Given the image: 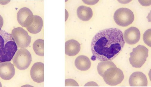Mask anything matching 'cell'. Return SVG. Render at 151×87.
<instances>
[{"instance_id":"cell-15","label":"cell","mask_w":151,"mask_h":87,"mask_svg":"<svg viewBox=\"0 0 151 87\" xmlns=\"http://www.w3.org/2000/svg\"><path fill=\"white\" fill-rule=\"evenodd\" d=\"M43 26L42 18L38 16H34V20L32 24L26 28L30 33L36 34L41 31Z\"/></svg>"},{"instance_id":"cell-17","label":"cell","mask_w":151,"mask_h":87,"mask_svg":"<svg viewBox=\"0 0 151 87\" xmlns=\"http://www.w3.org/2000/svg\"><path fill=\"white\" fill-rule=\"evenodd\" d=\"M116 67V65L110 60L102 61L98 64L97 70L99 74L103 77L104 72L109 68Z\"/></svg>"},{"instance_id":"cell-19","label":"cell","mask_w":151,"mask_h":87,"mask_svg":"<svg viewBox=\"0 0 151 87\" xmlns=\"http://www.w3.org/2000/svg\"><path fill=\"white\" fill-rule=\"evenodd\" d=\"M151 29L146 31L143 35V40L145 43L151 47Z\"/></svg>"},{"instance_id":"cell-6","label":"cell","mask_w":151,"mask_h":87,"mask_svg":"<svg viewBox=\"0 0 151 87\" xmlns=\"http://www.w3.org/2000/svg\"><path fill=\"white\" fill-rule=\"evenodd\" d=\"M106 83L110 86H116L121 83L124 78L122 71L117 67H111L104 73L103 76Z\"/></svg>"},{"instance_id":"cell-8","label":"cell","mask_w":151,"mask_h":87,"mask_svg":"<svg viewBox=\"0 0 151 87\" xmlns=\"http://www.w3.org/2000/svg\"><path fill=\"white\" fill-rule=\"evenodd\" d=\"M34 18L32 12L27 8L21 9L17 14L18 21L23 27L27 28L30 26L33 21Z\"/></svg>"},{"instance_id":"cell-1","label":"cell","mask_w":151,"mask_h":87,"mask_svg":"<svg viewBox=\"0 0 151 87\" xmlns=\"http://www.w3.org/2000/svg\"><path fill=\"white\" fill-rule=\"evenodd\" d=\"M125 43L123 34L120 29L111 28L101 31L92 41L91 60L111 61L121 52Z\"/></svg>"},{"instance_id":"cell-22","label":"cell","mask_w":151,"mask_h":87,"mask_svg":"<svg viewBox=\"0 0 151 87\" xmlns=\"http://www.w3.org/2000/svg\"><path fill=\"white\" fill-rule=\"evenodd\" d=\"M2 85L1 82H0V87H2Z\"/></svg>"},{"instance_id":"cell-7","label":"cell","mask_w":151,"mask_h":87,"mask_svg":"<svg viewBox=\"0 0 151 87\" xmlns=\"http://www.w3.org/2000/svg\"><path fill=\"white\" fill-rule=\"evenodd\" d=\"M12 36L17 46L21 48H25L30 45L31 37L23 28L18 27L13 29Z\"/></svg>"},{"instance_id":"cell-14","label":"cell","mask_w":151,"mask_h":87,"mask_svg":"<svg viewBox=\"0 0 151 87\" xmlns=\"http://www.w3.org/2000/svg\"><path fill=\"white\" fill-rule=\"evenodd\" d=\"M75 64L78 69L81 71H86L90 68L91 62L87 56L80 55L76 59Z\"/></svg>"},{"instance_id":"cell-10","label":"cell","mask_w":151,"mask_h":87,"mask_svg":"<svg viewBox=\"0 0 151 87\" xmlns=\"http://www.w3.org/2000/svg\"><path fill=\"white\" fill-rule=\"evenodd\" d=\"M140 37V31L135 27H131L126 30L124 33V40L129 45L136 44L139 41Z\"/></svg>"},{"instance_id":"cell-5","label":"cell","mask_w":151,"mask_h":87,"mask_svg":"<svg viewBox=\"0 0 151 87\" xmlns=\"http://www.w3.org/2000/svg\"><path fill=\"white\" fill-rule=\"evenodd\" d=\"M114 18L117 25L122 27H126L133 23L134 15L130 10L126 8H121L115 12Z\"/></svg>"},{"instance_id":"cell-20","label":"cell","mask_w":151,"mask_h":87,"mask_svg":"<svg viewBox=\"0 0 151 87\" xmlns=\"http://www.w3.org/2000/svg\"><path fill=\"white\" fill-rule=\"evenodd\" d=\"M65 86H79L76 81L72 79H68L65 80Z\"/></svg>"},{"instance_id":"cell-9","label":"cell","mask_w":151,"mask_h":87,"mask_svg":"<svg viewBox=\"0 0 151 87\" xmlns=\"http://www.w3.org/2000/svg\"><path fill=\"white\" fill-rule=\"evenodd\" d=\"M15 70L10 61L0 63V77L5 80L11 79L14 75Z\"/></svg>"},{"instance_id":"cell-4","label":"cell","mask_w":151,"mask_h":87,"mask_svg":"<svg viewBox=\"0 0 151 87\" xmlns=\"http://www.w3.org/2000/svg\"><path fill=\"white\" fill-rule=\"evenodd\" d=\"M32 61V55L26 49L21 48L16 53L13 63L18 69L20 70H24L29 67Z\"/></svg>"},{"instance_id":"cell-12","label":"cell","mask_w":151,"mask_h":87,"mask_svg":"<svg viewBox=\"0 0 151 87\" xmlns=\"http://www.w3.org/2000/svg\"><path fill=\"white\" fill-rule=\"evenodd\" d=\"M129 83L131 86H147V80L146 75L143 73L136 72L130 75Z\"/></svg>"},{"instance_id":"cell-18","label":"cell","mask_w":151,"mask_h":87,"mask_svg":"<svg viewBox=\"0 0 151 87\" xmlns=\"http://www.w3.org/2000/svg\"><path fill=\"white\" fill-rule=\"evenodd\" d=\"M33 48L36 54L40 56H44V40L38 39L35 42Z\"/></svg>"},{"instance_id":"cell-21","label":"cell","mask_w":151,"mask_h":87,"mask_svg":"<svg viewBox=\"0 0 151 87\" xmlns=\"http://www.w3.org/2000/svg\"><path fill=\"white\" fill-rule=\"evenodd\" d=\"M4 21L2 17L0 15V30H1L4 24Z\"/></svg>"},{"instance_id":"cell-3","label":"cell","mask_w":151,"mask_h":87,"mask_svg":"<svg viewBox=\"0 0 151 87\" xmlns=\"http://www.w3.org/2000/svg\"><path fill=\"white\" fill-rule=\"evenodd\" d=\"M148 50L145 46L139 45L132 50L130 53L129 58L130 63L132 66L135 68H141L146 61L148 57Z\"/></svg>"},{"instance_id":"cell-16","label":"cell","mask_w":151,"mask_h":87,"mask_svg":"<svg viewBox=\"0 0 151 87\" xmlns=\"http://www.w3.org/2000/svg\"><path fill=\"white\" fill-rule=\"evenodd\" d=\"M77 14L80 19L86 22L89 21L92 18L93 12L90 8L83 6L78 8Z\"/></svg>"},{"instance_id":"cell-2","label":"cell","mask_w":151,"mask_h":87,"mask_svg":"<svg viewBox=\"0 0 151 87\" xmlns=\"http://www.w3.org/2000/svg\"><path fill=\"white\" fill-rule=\"evenodd\" d=\"M17 49L12 35L0 30V63L11 61Z\"/></svg>"},{"instance_id":"cell-13","label":"cell","mask_w":151,"mask_h":87,"mask_svg":"<svg viewBox=\"0 0 151 87\" xmlns=\"http://www.w3.org/2000/svg\"><path fill=\"white\" fill-rule=\"evenodd\" d=\"M81 49L79 42L75 40H71L65 43V53L69 56H74L77 55Z\"/></svg>"},{"instance_id":"cell-11","label":"cell","mask_w":151,"mask_h":87,"mask_svg":"<svg viewBox=\"0 0 151 87\" xmlns=\"http://www.w3.org/2000/svg\"><path fill=\"white\" fill-rule=\"evenodd\" d=\"M44 65L42 63L37 62L35 63L32 66L30 74L34 81L38 83L44 81Z\"/></svg>"}]
</instances>
